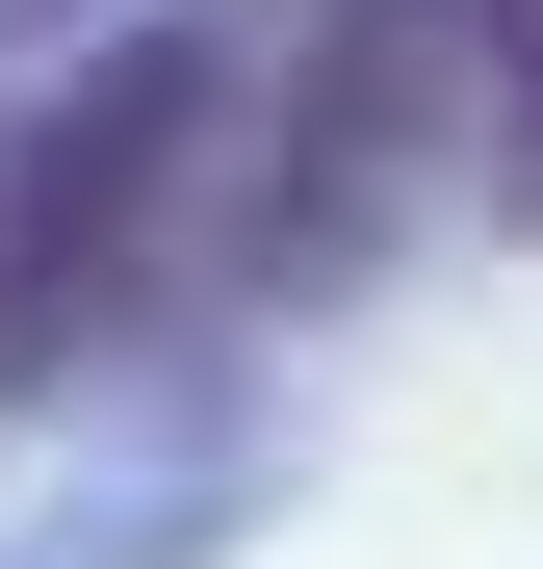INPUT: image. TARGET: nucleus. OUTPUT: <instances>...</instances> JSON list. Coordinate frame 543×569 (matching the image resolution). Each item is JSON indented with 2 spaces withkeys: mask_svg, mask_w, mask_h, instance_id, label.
Here are the masks:
<instances>
[{
  "mask_svg": "<svg viewBox=\"0 0 543 569\" xmlns=\"http://www.w3.org/2000/svg\"><path fill=\"white\" fill-rule=\"evenodd\" d=\"M259 233V27H181L130 0L52 104H0V389L78 415L233 284Z\"/></svg>",
  "mask_w": 543,
  "mask_h": 569,
  "instance_id": "nucleus-1",
  "label": "nucleus"
},
{
  "mask_svg": "<svg viewBox=\"0 0 543 569\" xmlns=\"http://www.w3.org/2000/svg\"><path fill=\"white\" fill-rule=\"evenodd\" d=\"M259 492H285V466H233V440L208 466H78L0 569H208V543H259Z\"/></svg>",
  "mask_w": 543,
  "mask_h": 569,
  "instance_id": "nucleus-2",
  "label": "nucleus"
},
{
  "mask_svg": "<svg viewBox=\"0 0 543 569\" xmlns=\"http://www.w3.org/2000/svg\"><path fill=\"white\" fill-rule=\"evenodd\" d=\"M492 233H543V0H492Z\"/></svg>",
  "mask_w": 543,
  "mask_h": 569,
  "instance_id": "nucleus-3",
  "label": "nucleus"
},
{
  "mask_svg": "<svg viewBox=\"0 0 543 569\" xmlns=\"http://www.w3.org/2000/svg\"><path fill=\"white\" fill-rule=\"evenodd\" d=\"M27 27H52V0H0V52H27Z\"/></svg>",
  "mask_w": 543,
  "mask_h": 569,
  "instance_id": "nucleus-4",
  "label": "nucleus"
},
{
  "mask_svg": "<svg viewBox=\"0 0 543 569\" xmlns=\"http://www.w3.org/2000/svg\"><path fill=\"white\" fill-rule=\"evenodd\" d=\"M0 440H27V389H0ZM0 492H27V466H0Z\"/></svg>",
  "mask_w": 543,
  "mask_h": 569,
  "instance_id": "nucleus-5",
  "label": "nucleus"
}]
</instances>
